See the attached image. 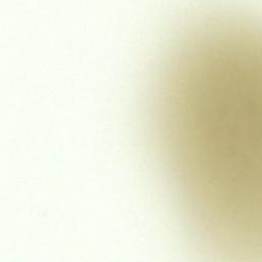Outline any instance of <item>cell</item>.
Wrapping results in <instances>:
<instances>
[{"instance_id":"cell-1","label":"cell","mask_w":262,"mask_h":262,"mask_svg":"<svg viewBox=\"0 0 262 262\" xmlns=\"http://www.w3.org/2000/svg\"><path fill=\"white\" fill-rule=\"evenodd\" d=\"M158 121L198 234L262 259V27L217 17L189 30L167 64Z\"/></svg>"}]
</instances>
